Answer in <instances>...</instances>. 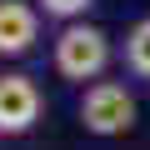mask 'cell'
<instances>
[{
	"label": "cell",
	"mask_w": 150,
	"mask_h": 150,
	"mask_svg": "<svg viewBox=\"0 0 150 150\" xmlns=\"http://www.w3.org/2000/svg\"><path fill=\"white\" fill-rule=\"evenodd\" d=\"M105 65H110V35L100 25L75 20V25H65L55 35V70L65 75V80H75V85L90 80L95 85L100 75H105Z\"/></svg>",
	"instance_id": "obj_1"
},
{
	"label": "cell",
	"mask_w": 150,
	"mask_h": 150,
	"mask_svg": "<svg viewBox=\"0 0 150 150\" xmlns=\"http://www.w3.org/2000/svg\"><path fill=\"white\" fill-rule=\"evenodd\" d=\"M80 130L85 135H100V140H115V135L135 130V95L120 80L85 85V95H80Z\"/></svg>",
	"instance_id": "obj_2"
},
{
	"label": "cell",
	"mask_w": 150,
	"mask_h": 150,
	"mask_svg": "<svg viewBox=\"0 0 150 150\" xmlns=\"http://www.w3.org/2000/svg\"><path fill=\"white\" fill-rule=\"evenodd\" d=\"M40 85L30 80V75H20V70H5L0 75V140H20V135H30L35 130V120H40Z\"/></svg>",
	"instance_id": "obj_3"
},
{
	"label": "cell",
	"mask_w": 150,
	"mask_h": 150,
	"mask_svg": "<svg viewBox=\"0 0 150 150\" xmlns=\"http://www.w3.org/2000/svg\"><path fill=\"white\" fill-rule=\"evenodd\" d=\"M40 40V5L30 0H0V60H20Z\"/></svg>",
	"instance_id": "obj_4"
},
{
	"label": "cell",
	"mask_w": 150,
	"mask_h": 150,
	"mask_svg": "<svg viewBox=\"0 0 150 150\" xmlns=\"http://www.w3.org/2000/svg\"><path fill=\"white\" fill-rule=\"evenodd\" d=\"M125 65L150 80V15L130 25V35H125Z\"/></svg>",
	"instance_id": "obj_5"
},
{
	"label": "cell",
	"mask_w": 150,
	"mask_h": 150,
	"mask_svg": "<svg viewBox=\"0 0 150 150\" xmlns=\"http://www.w3.org/2000/svg\"><path fill=\"white\" fill-rule=\"evenodd\" d=\"M35 5H40L50 20H65V25H75V20H80V15L95 5V0H35Z\"/></svg>",
	"instance_id": "obj_6"
}]
</instances>
